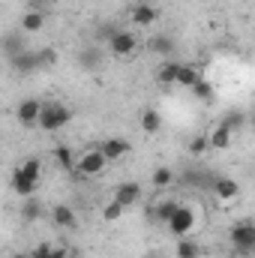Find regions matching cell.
<instances>
[{
  "label": "cell",
  "mask_w": 255,
  "mask_h": 258,
  "mask_svg": "<svg viewBox=\"0 0 255 258\" xmlns=\"http://www.w3.org/2000/svg\"><path fill=\"white\" fill-rule=\"evenodd\" d=\"M51 249H54L51 243H39V246L30 252V258H48V255H51Z\"/></svg>",
  "instance_id": "4dcf8cb0"
},
{
  "label": "cell",
  "mask_w": 255,
  "mask_h": 258,
  "mask_svg": "<svg viewBox=\"0 0 255 258\" xmlns=\"http://www.w3.org/2000/svg\"><path fill=\"white\" fill-rule=\"evenodd\" d=\"M99 63V54H96V51H93V48H90V51H84V54H81V66H84V69H87V66H90V69H93V66Z\"/></svg>",
  "instance_id": "f546056e"
},
{
  "label": "cell",
  "mask_w": 255,
  "mask_h": 258,
  "mask_svg": "<svg viewBox=\"0 0 255 258\" xmlns=\"http://www.w3.org/2000/svg\"><path fill=\"white\" fill-rule=\"evenodd\" d=\"M150 180H153V186H156V189H165V186H171V183H174V171H171L168 165H159V168L153 171V177H150Z\"/></svg>",
  "instance_id": "4316f807"
},
{
  "label": "cell",
  "mask_w": 255,
  "mask_h": 258,
  "mask_svg": "<svg viewBox=\"0 0 255 258\" xmlns=\"http://www.w3.org/2000/svg\"><path fill=\"white\" fill-rule=\"evenodd\" d=\"M48 258H69V252H66V246H54Z\"/></svg>",
  "instance_id": "1f68e13d"
},
{
  "label": "cell",
  "mask_w": 255,
  "mask_h": 258,
  "mask_svg": "<svg viewBox=\"0 0 255 258\" xmlns=\"http://www.w3.org/2000/svg\"><path fill=\"white\" fill-rule=\"evenodd\" d=\"M0 45H3L6 57H15V54L27 51V48H24V33H6V36L0 39Z\"/></svg>",
  "instance_id": "ac0fdd59"
},
{
  "label": "cell",
  "mask_w": 255,
  "mask_h": 258,
  "mask_svg": "<svg viewBox=\"0 0 255 258\" xmlns=\"http://www.w3.org/2000/svg\"><path fill=\"white\" fill-rule=\"evenodd\" d=\"M129 150V141L126 138H105L102 144H99V153L105 156V162H114V159H123Z\"/></svg>",
  "instance_id": "9c48e42d"
},
{
  "label": "cell",
  "mask_w": 255,
  "mask_h": 258,
  "mask_svg": "<svg viewBox=\"0 0 255 258\" xmlns=\"http://www.w3.org/2000/svg\"><path fill=\"white\" fill-rule=\"evenodd\" d=\"M39 180H42V162L36 156L24 159L15 171H12V192L27 198V195H36L39 189Z\"/></svg>",
  "instance_id": "6da1fadb"
},
{
  "label": "cell",
  "mask_w": 255,
  "mask_h": 258,
  "mask_svg": "<svg viewBox=\"0 0 255 258\" xmlns=\"http://www.w3.org/2000/svg\"><path fill=\"white\" fill-rule=\"evenodd\" d=\"M165 225H168V231H171L174 237H189V231L195 228V210L186 207V204H180V207L174 210V216H171Z\"/></svg>",
  "instance_id": "8992f818"
},
{
  "label": "cell",
  "mask_w": 255,
  "mask_h": 258,
  "mask_svg": "<svg viewBox=\"0 0 255 258\" xmlns=\"http://www.w3.org/2000/svg\"><path fill=\"white\" fill-rule=\"evenodd\" d=\"M39 99H33V96H27V99H21L18 105H15V120L21 123V126H36V120H39Z\"/></svg>",
  "instance_id": "52a82bcc"
},
{
  "label": "cell",
  "mask_w": 255,
  "mask_h": 258,
  "mask_svg": "<svg viewBox=\"0 0 255 258\" xmlns=\"http://www.w3.org/2000/svg\"><path fill=\"white\" fill-rule=\"evenodd\" d=\"M135 48H138V39L132 30H111L108 33V51L114 57H129V54H135Z\"/></svg>",
  "instance_id": "5b68a950"
},
{
  "label": "cell",
  "mask_w": 255,
  "mask_h": 258,
  "mask_svg": "<svg viewBox=\"0 0 255 258\" xmlns=\"http://www.w3.org/2000/svg\"><path fill=\"white\" fill-rule=\"evenodd\" d=\"M201 78V72L195 69L192 63H177V75H174V84H180V87H192L195 81Z\"/></svg>",
  "instance_id": "d6986e66"
},
{
  "label": "cell",
  "mask_w": 255,
  "mask_h": 258,
  "mask_svg": "<svg viewBox=\"0 0 255 258\" xmlns=\"http://www.w3.org/2000/svg\"><path fill=\"white\" fill-rule=\"evenodd\" d=\"M231 246H234L240 255H249V252L255 249V225L249 222V219L231 225Z\"/></svg>",
  "instance_id": "277c9868"
},
{
  "label": "cell",
  "mask_w": 255,
  "mask_h": 258,
  "mask_svg": "<svg viewBox=\"0 0 255 258\" xmlns=\"http://www.w3.org/2000/svg\"><path fill=\"white\" fill-rule=\"evenodd\" d=\"M219 126H225L228 132H231V135H234V132L246 129V114H243L240 108H234V111H228V114L222 117V123H219Z\"/></svg>",
  "instance_id": "7402d4cb"
},
{
  "label": "cell",
  "mask_w": 255,
  "mask_h": 258,
  "mask_svg": "<svg viewBox=\"0 0 255 258\" xmlns=\"http://www.w3.org/2000/svg\"><path fill=\"white\" fill-rule=\"evenodd\" d=\"M69 120H72V111L66 108L63 102H42V105H39V120H36L39 129L57 132V129H63Z\"/></svg>",
  "instance_id": "7a4b0ae2"
},
{
  "label": "cell",
  "mask_w": 255,
  "mask_h": 258,
  "mask_svg": "<svg viewBox=\"0 0 255 258\" xmlns=\"http://www.w3.org/2000/svg\"><path fill=\"white\" fill-rule=\"evenodd\" d=\"M9 63H12L15 72H33V69H39V54L36 51H21V54L9 57Z\"/></svg>",
  "instance_id": "5bb4252c"
},
{
  "label": "cell",
  "mask_w": 255,
  "mask_h": 258,
  "mask_svg": "<svg viewBox=\"0 0 255 258\" xmlns=\"http://www.w3.org/2000/svg\"><path fill=\"white\" fill-rule=\"evenodd\" d=\"M129 18H132V24L135 27H150V24H156V18H159V9L153 6V3H135L132 9H129Z\"/></svg>",
  "instance_id": "ba28073f"
},
{
  "label": "cell",
  "mask_w": 255,
  "mask_h": 258,
  "mask_svg": "<svg viewBox=\"0 0 255 258\" xmlns=\"http://www.w3.org/2000/svg\"><path fill=\"white\" fill-rule=\"evenodd\" d=\"M141 258H159V255L156 252H147V255H141Z\"/></svg>",
  "instance_id": "836d02e7"
},
{
  "label": "cell",
  "mask_w": 255,
  "mask_h": 258,
  "mask_svg": "<svg viewBox=\"0 0 255 258\" xmlns=\"http://www.w3.org/2000/svg\"><path fill=\"white\" fill-rule=\"evenodd\" d=\"M174 48H177V45H174V39H171L168 33H153V36H150V51H153V54H159V57L168 60V57L174 54Z\"/></svg>",
  "instance_id": "7c38bea8"
},
{
  "label": "cell",
  "mask_w": 255,
  "mask_h": 258,
  "mask_svg": "<svg viewBox=\"0 0 255 258\" xmlns=\"http://www.w3.org/2000/svg\"><path fill=\"white\" fill-rule=\"evenodd\" d=\"M213 195H216L219 201H234V198L240 195V186H237L234 177H216V180H213Z\"/></svg>",
  "instance_id": "8fae6325"
},
{
  "label": "cell",
  "mask_w": 255,
  "mask_h": 258,
  "mask_svg": "<svg viewBox=\"0 0 255 258\" xmlns=\"http://www.w3.org/2000/svg\"><path fill=\"white\" fill-rule=\"evenodd\" d=\"M207 147H210V150H228V147H231V132L225 126H216L207 135Z\"/></svg>",
  "instance_id": "e0dca14e"
},
{
  "label": "cell",
  "mask_w": 255,
  "mask_h": 258,
  "mask_svg": "<svg viewBox=\"0 0 255 258\" xmlns=\"http://www.w3.org/2000/svg\"><path fill=\"white\" fill-rule=\"evenodd\" d=\"M42 27H45L42 9H27V12L21 15V33H39Z\"/></svg>",
  "instance_id": "4fadbf2b"
},
{
  "label": "cell",
  "mask_w": 255,
  "mask_h": 258,
  "mask_svg": "<svg viewBox=\"0 0 255 258\" xmlns=\"http://www.w3.org/2000/svg\"><path fill=\"white\" fill-rule=\"evenodd\" d=\"M141 129H144L147 135H156V132L162 129V114H159L156 108H147V111L141 114Z\"/></svg>",
  "instance_id": "603a6c76"
},
{
  "label": "cell",
  "mask_w": 255,
  "mask_h": 258,
  "mask_svg": "<svg viewBox=\"0 0 255 258\" xmlns=\"http://www.w3.org/2000/svg\"><path fill=\"white\" fill-rule=\"evenodd\" d=\"M189 90H192V96H195L198 102H210V99H213V84H210L207 78H198Z\"/></svg>",
  "instance_id": "484cf974"
},
{
  "label": "cell",
  "mask_w": 255,
  "mask_h": 258,
  "mask_svg": "<svg viewBox=\"0 0 255 258\" xmlns=\"http://www.w3.org/2000/svg\"><path fill=\"white\" fill-rule=\"evenodd\" d=\"M105 156L99 153V147H93V150H87V153H81L78 156V162H75V168H72V174L78 177V180H84V177H96V174H102L105 171Z\"/></svg>",
  "instance_id": "3957f363"
},
{
  "label": "cell",
  "mask_w": 255,
  "mask_h": 258,
  "mask_svg": "<svg viewBox=\"0 0 255 258\" xmlns=\"http://www.w3.org/2000/svg\"><path fill=\"white\" fill-rule=\"evenodd\" d=\"M42 216V201L36 198V195H27L24 201H21V219L24 222H36Z\"/></svg>",
  "instance_id": "2e32d148"
},
{
  "label": "cell",
  "mask_w": 255,
  "mask_h": 258,
  "mask_svg": "<svg viewBox=\"0 0 255 258\" xmlns=\"http://www.w3.org/2000/svg\"><path fill=\"white\" fill-rule=\"evenodd\" d=\"M9 258H30V252H15V255H9Z\"/></svg>",
  "instance_id": "d6a6232c"
},
{
  "label": "cell",
  "mask_w": 255,
  "mask_h": 258,
  "mask_svg": "<svg viewBox=\"0 0 255 258\" xmlns=\"http://www.w3.org/2000/svg\"><path fill=\"white\" fill-rule=\"evenodd\" d=\"M174 255L177 258H198L201 255V246L189 240V237H177V249H174Z\"/></svg>",
  "instance_id": "d4e9b609"
},
{
  "label": "cell",
  "mask_w": 255,
  "mask_h": 258,
  "mask_svg": "<svg viewBox=\"0 0 255 258\" xmlns=\"http://www.w3.org/2000/svg\"><path fill=\"white\" fill-rule=\"evenodd\" d=\"M174 75H177V60H165V63L156 69V81L162 87H171L174 84Z\"/></svg>",
  "instance_id": "cb8c5ba5"
},
{
  "label": "cell",
  "mask_w": 255,
  "mask_h": 258,
  "mask_svg": "<svg viewBox=\"0 0 255 258\" xmlns=\"http://www.w3.org/2000/svg\"><path fill=\"white\" fill-rule=\"evenodd\" d=\"M177 207H180V201H177V198H165V201H159V204H156V210H153L156 222H162V225H165V222L174 216V210H177Z\"/></svg>",
  "instance_id": "44dd1931"
},
{
  "label": "cell",
  "mask_w": 255,
  "mask_h": 258,
  "mask_svg": "<svg viewBox=\"0 0 255 258\" xmlns=\"http://www.w3.org/2000/svg\"><path fill=\"white\" fill-rule=\"evenodd\" d=\"M114 201H117L123 210L132 207V204H138V201H141V186L132 183V180H129V183H120V186L114 189Z\"/></svg>",
  "instance_id": "30bf717a"
},
{
  "label": "cell",
  "mask_w": 255,
  "mask_h": 258,
  "mask_svg": "<svg viewBox=\"0 0 255 258\" xmlns=\"http://www.w3.org/2000/svg\"><path fill=\"white\" fill-rule=\"evenodd\" d=\"M51 219H54V225H60V228H75V225H78V216H75V210H72L69 204H57V207L51 210Z\"/></svg>",
  "instance_id": "9a60e30c"
},
{
  "label": "cell",
  "mask_w": 255,
  "mask_h": 258,
  "mask_svg": "<svg viewBox=\"0 0 255 258\" xmlns=\"http://www.w3.org/2000/svg\"><path fill=\"white\" fill-rule=\"evenodd\" d=\"M54 162H57V168L66 171V174H72V168H75V156H72V150L66 144H57L54 147Z\"/></svg>",
  "instance_id": "ffe728a7"
},
{
  "label": "cell",
  "mask_w": 255,
  "mask_h": 258,
  "mask_svg": "<svg viewBox=\"0 0 255 258\" xmlns=\"http://www.w3.org/2000/svg\"><path fill=\"white\" fill-rule=\"evenodd\" d=\"M120 216H123V207H120V204H117V201L111 198V201H108V204L102 207V219H105V222H117Z\"/></svg>",
  "instance_id": "83f0119b"
},
{
  "label": "cell",
  "mask_w": 255,
  "mask_h": 258,
  "mask_svg": "<svg viewBox=\"0 0 255 258\" xmlns=\"http://www.w3.org/2000/svg\"><path fill=\"white\" fill-rule=\"evenodd\" d=\"M210 147H207V135H198V138H192L189 141V153L192 156H201V153H207Z\"/></svg>",
  "instance_id": "f1b7e54d"
}]
</instances>
